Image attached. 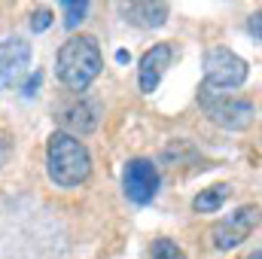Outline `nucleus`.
<instances>
[{"instance_id": "3", "label": "nucleus", "mask_w": 262, "mask_h": 259, "mask_svg": "<svg viewBox=\"0 0 262 259\" xmlns=\"http://www.w3.org/2000/svg\"><path fill=\"white\" fill-rule=\"evenodd\" d=\"M247 73H250L247 61L241 55H235L232 49H210L204 55V85H201L198 101L220 98V95L244 85L247 82Z\"/></svg>"}, {"instance_id": "6", "label": "nucleus", "mask_w": 262, "mask_h": 259, "mask_svg": "<svg viewBox=\"0 0 262 259\" xmlns=\"http://www.w3.org/2000/svg\"><path fill=\"white\" fill-rule=\"evenodd\" d=\"M159 168L149 159H131L122 174V189L134 204H149L159 195Z\"/></svg>"}, {"instance_id": "5", "label": "nucleus", "mask_w": 262, "mask_h": 259, "mask_svg": "<svg viewBox=\"0 0 262 259\" xmlns=\"http://www.w3.org/2000/svg\"><path fill=\"white\" fill-rule=\"evenodd\" d=\"M201 107L207 110V119L220 128H232L241 131L253 122V104L244 101V98H229V95H220V98H207L201 101Z\"/></svg>"}, {"instance_id": "10", "label": "nucleus", "mask_w": 262, "mask_h": 259, "mask_svg": "<svg viewBox=\"0 0 262 259\" xmlns=\"http://www.w3.org/2000/svg\"><path fill=\"white\" fill-rule=\"evenodd\" d=\"M119 12L125 15L128 25L143 28V31H152V28H162V25L168 21L171 6H168V3H122Z\"/></svg>"}, {"instance_id": "8", "label": "nucleus", "mask_w": 262, "mask_h": 259, "mask_svg": "<svg viewBox=\"0 0 262 259\" xmlns=\"http://www.w3.org/2000/svg\"><path fill=\"white\" fill-rule=\"evenodd\" d=\"M98 119H101V107L98 101H89V98H76L64 104L58 110V122L67 128V134H89V131L98 128Z\"/></svg>"}, {"instance_id": "12", "label": "nucleus", "mask_w": 262, "mask_h": 259, "mask_svg": "<svg viewBox=\"0 0 262 259\" xmlns=\"http://www.w3.org/2000/svg\"><path fill=\"white\" fill-rule=\"evenodd\" d=\"M149 259H186V253H183V247H177L171 238H159V241L152 244V256Z\"/></svg>"}, {"instance_id": "9", "label": "nucleus", "mask_w": 262, "mask_h": 259, "mask_svg": "<svg viewBox=\"0 0 262 259\" xmlns=\"http://www.w3.org/2000/svg\"><path fill=\"white\" fill-rule=\"evenodd\" d=\"M171 58H174V46L171 43H156L152 49L143 52L140 58V67H137V82H140V92H156L162 73L171 67Z\"/></svg>"}, {"instance_id": "15", "label": "nucleus", "mask_w": 262, "mask_h": 259, "mask_svg": "<svg viewBox=\"0 0 262 259\" xmlns=\"http://www.w3.org/2000/svg\"><path fill=\"white\" fill-rule=\"evenodd\" d=\"M9 153H12V137H9V134H0V168L6 165Z\"/></svg>"}, {"instance_id": "19", "label": "nucleus", "mask_w": 262, "mask_h": 259, "mask_svg": "<svg viewBox=\"0 0 262 259\" xmlns=\"http://www.w3.org/2000/svg\"><path fill=\"white\" fill-rule=\"evenodd\" d=\"M247 259H262V253H259V250H253V253H250Z\"/></svg>"}, {"instance_id": "18", "label": "nucleus", "mask_w": 262, "mask_h": 259, "mask_svg": "<svg viewBox=\"0 0 262 259\" xmlns=\"http://www.w3.org/2000/svg\"><path fill=\"white\" fill-rule=\"evenodd\" d=\"M128 58H131V55H128V52H125V49H119V52H116V61H122V64H125Z\"/></svg>"}, {"instance_id": "13", "label": "nucleus", "mask_w": 262, "mask_h": 259, "mask_svg": "<svg viewBox=\"0 0 262 259\" xmlns=\"http://www.w3.org/2000/svg\"><path fill=\"white\" fill-rule=\"evenodd\" d=\"M61 12H64V25L67 28H76L79 21H85L89 3H85V0H82V3H70V0H64V3H61Z\"/></svg>"}, {"instance_id": "16", "label": "nucleus", "mask_w": 262, "mask_h": 259, "mask_svg": "<svg viewBox=\"0 0 262 259\" xmlns=\"http://www.w3.org/2000/svg\"><path fill=\"white\" fill-rule=\"evenodd\" d=\"M40 79H43V73H34V79H28V82H25V98L37 95V89H40Z\"/></svg>"}, {"instance_id": "4", "label": "nucleus", "mask_w": 262, "mask_h": 259, "mask_svg": "<svg viewBox=\"0 0 262 259\" xmlns=\"http://www.w3.org/2000/svg\"><path fill=\"white\" fill-rule=\"evenodd\" d=\"M256 223H259V207H256V204L238 207L235 213H229L226 220H220V223L210 229L213 247H216V250H232V247L244 244V241L250 238V232L256 229Z\"/></svg>"}, {"instance_id": "11", "label": "nucleus", "mask_w": 262, "mask_h": 259, "mask_svg": "<svg viewBox=\"0 0 262 259\" xmlns=\"http://www.w3.org/2000/svg\"><path fill=\"white\" fill-rule=\"evenodd\" d=\"M229 195H232V186H226V183L210 186V189H201V192L195 195V201H192V207H195L198 213H216V210L226 204Z\"/></svg>"}, {"instance_id": "14", "label": "nucleus", "mask_w": 262, "mask_h": 259, "mask_svg": "<svg viewBox=\"0 0 262 259\" xmlns=\"http://www.w3.org/2000/svg\"><path fill=\"white\" fill-rule=\"evenodd\" d=\"M49 25H52V12L49 9H37L31 15V31H46Z\"/></svg>"}, {"instance_id": "1", "label": "nucleus", "mask_w": 262, "mask_h": 259, "mask_svg": "<svg viewBox=\"0 0 262 259\" xmlns=\"http://www.w3.org/2000/svg\"><path fill=\"white\" fill-rule=\"evenodd\" d=\"M46 171H49V180L61 189H73L85 183L92 174V156L85 143L67 131H55L46 143Z\"/></svg>"}, {"instance_id": "2", "label": "nucleus", "mask_w": 262, "mask_h": 259, "mask_svg": "<svg viewBox=\"0 0 262 259\" xmlns=\"http://www.w3.org/2000/svg\"><path fill=\"white\" fill-rule=\"evenodd\" d=\"M101 67H104L101 46L89 34L70 37L64 46L58 49V58H55V73H58V79L64 82L70 92H85L98 79Z\"/></svg>"}, {"instance_id": "17", "label": "nucleus", "mask_w": 262, "mask_h": 259, "mask_svg": "<svg viewBox=\"0 0 262 259\" xmlns=\"http://www.w3.org/2000/svg\"><path fill=\"white\" fill-rule=\"evenodd\" d=\"M259 12H256V15H253V18H250V31H253V40H256V43H259L262 40V31H259Z\"/></svg>"}, {"instance_id": "7", "label": "nucleus", "mask_w": 262, "mask_h": 259, "mask_svg": "<svg viewBox=\"0 0 262 259\" xmlns=\"http://www.w3.org/2000/svg\"><path fill=\"white\" fill-rule=\"evenodd\" d=\"M31 64V43L21 37L0 40V89H12Z\"/></svg>"}]
</instances>
